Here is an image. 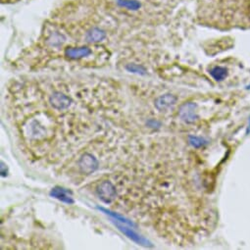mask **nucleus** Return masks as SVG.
Segmentation results:
<instances>
[{
    "instance_id": "nucleus-6",
    "label": "nucleus",
    "mask_w": 250,
    "mask_h": 250,
    "mask_svg": "<svg viewBox=\"0 0 250 250\" xmlns=\"http://www.w3.org/2000/svg\"><path fill=\"white\" fill-rule=\"evenodd\" d=\"M177 100H178V98L175 95H173L171 93H166V94H163V95H160L159 97H157L155 99L154 105L158 111L163 112V111H166L169 108L173 107L177 103Z\"/></svg>"
},
{
    "instance_id": "nucleus-18",
    "label": "nucleus",
    "mask_w": 250,
    "mask_h": 250,
    "mask_svg": "<svg viewBox=\"0 0 250 250\" xmlns=\"http://www.w3.org/2000/svg\"><path fill=\"white\" fill-rule=\"evenodd\" d=\"M249 121H250V120H249ZM248 127H250V125H249V126H248ZM246 133H247V134H248V133H250V129H248V130H247V132H246Z\"/></svg>"
},
{
    "instance_id": "nucleus-10",
    "label": "nucleus",
    "mask_w": 250,
    "mask_h": 250,
    "mask_svg": "<svg viewBox=\"0 0 250 250\" xmlns=\"http://www.w3.org/2000/svg\"><path fill=\"white\" fill-rule=\"evenodd\" d=\"M66 41V38L63 34L57 32V31H54V32H51L47 39H46V43L49 45V46H52V47H58L60 45H62Z\"/></svg>"
},
{
    "instance_id": "nucleus-15",
    "label": "nucleus",
    "mask_w": 250,
    "mask_h": 250,
    "mask_svg": "<svg viewBox=\"0 0 250 250\" xmlns=\"http://www.w3.org/2000/svg\"><path fill=\"white\" fill-rule=\"evenodd\" d=\"M126 69L131 73L139 74V75H146V73H147L146 69L143 65H138V64H134V63L128 64L126 66Z\"/></svg>"
},
{
    "instance_id": "nucleus-9",
    "label": "nucleus",
    "mask_w": 250,
    "mask_h": 250,
    "mask_svg": "<svg viewBox=\"0 0 250 250\" xmlns=\"http://www.w3.org/2000/svg\"><path fill=\"white\" fill-rule=\"evenodd\" d=\"M106 38V33L98 28H93L89 30L85 35L86 42L90 43H96L102 42Z\"/></svg>"
},
{
    "instance_id": "nucleus-8",
    "label": "nucleus",
    "mask_w": 250,
    "mask_h": 250,
    "mask_svg": "<svg viewBox=\"0 0 250 250\" xmlns=\"http://www.w3.org/2000/svg\"><path fill=\"white\" fill-rule=\"evenodd\" d=\"M91 54V49L85 46L82 47H68L65 49V56L72 60H79L87 57Z\"/></svg>"
},
{
    "instance_id": "nucleus-11",
    "label": "nucleus",
    "mask_w": 250,
    "mask_h": 250,
    "mask_svg": "<svg viewBox=\"0 0 250 250\" xmlns=\"http://www.w3.org/2000/svg\"><path fill=\"white\" fill-rule=\"evenodd\" d=\"M210 75L212 76V78L217 81V82H221L223 80H225L228 76V70L224 67L221 66H217L214 67L213 69H211L210 71Z\"/></svg>"
},
{
    "instance_id": "nucleus-1",
    "label": "nucleus",
    "mask_w": 250,
    "mask_h": 250,
    "mask_svg": "<svg viewBox=\"0 0 250 250\" xmlns=\"http://www.w3.org/2000/svg\"><path fill=\"white\" fill-rule=\"evenodd\" d=\"M78 165L81 173L88 176L93 174L98 169L99 162L92 154L86 152L81 156Z\"/></svg>"
},
{
    "instance_id": "nucleus-14",
    "label": "nucleus",
    "mask_w": 250,
    "mask_h": 250,
    "mask_svg": "<svg viewBox=\"0 0 250 250\" xmlns=\"http://www.w3.org/2000/svg\"><path fill=\"white\" fill-rule=\"evenodd\" d=\"M188 143L191 146L195 147V148H199L202 147L204 146H206L208 144V141L201 138V137H197V136H189L188 137Z\"/></svg>"
},
{
    "instance_id": "nucleus-13",
    "label": "nucleus",
    "mask_w": 250,
    "mask_h": 250,
    "mask_svg": "<svg viewBox=\"0 0 250 250\" xmlns=\"http://www.w3.org/2000/svg\"><path fill=\"white\" fill-rule=\"evenodd\" d=\"M117 3L124 8L130 10H138L141 7V3L137 0H117Z\"/></svg>"
},
{
    "instance_id": "nucleus-17",
    "label": "nucleus",
    "mask_w": 250,
    "mask_h": 250,
    "mask_svg": "<svg viewBox=\"0 0 250 250\" xmlns=\"http://www.w3.org/2000/svg\"><path fill=\"white\" fill-rule=\"evenodd\" d=\"M7 173H8V170H7L6 165L4 164V162H1V176L5 177V176H7Z\"/></svg>"
},
{
    "instance_id": "nucleus-3",
    "label": "nucleus",
    "mask_w": 250,
    "mask_h": 250,
    "mask_svg": "<svg viewBox=\"0 0 250 250\" xmlns=\"http://www.w3.org/2000/svg\"><path fill=\"white\" fill-rule=\"evenodd\" d=\"M197 105L193 102H186L179 109V116L187 124H193L198 119L196 112Z\"/></svg>"
},
{
    "instance_id": "nucleus-4",
    "label": "nucleus",
    "mask_w": 250,
    "mask_h": 250,
    "mask_svg": "<svg viewBox=\"0 0 250 250\" xmlns=\"http://www.w3.org/2000/svg\"><path fill=\"white\" fill-rule=\"evenodd\" d=\"M49 103L55 110L64 111V110H67L71 106L72 99L68 95H66L60 91H56L50 95Z\"/></svg>"
},
{
    "instance_id": "nucleus-7",
    "label": "nucleus",
    "mask_w": 250,
    "mask_h": 250,
    "mask_svg": "<svg viewBox=\"0 0 250 250\" xmlns=\"http://www.w3.org/2000/svg\"><path fill=\"white\" fill-rule=\"evenodd\" d=\"M50 196L67 204L75 203V200L72 197V191L61 187L53 188L50 191Z\"/></svg>"
},
{
    "instance_id": "nucleus-12",
    "label": "nucleus",
    "mask_w": 250,
    "mask_h": 250,
    "mask_svg": "<svg viewBox=\"0 0 250 250\" xmlns=\"http://www.w3.org/2000/svg\"><path fill=\"white\" fill-rule=\"evenodd\" d=\"M98 209L101 210V211H103L105 214L111 216L112 218H114V219H115L116 221H118V222H121V223H123V224H125V225L135 226V224H134L132 221L128 220L127 218H125V217H123V216H121V215H119V214H117V213H115V212H112V211H110V210H107V209L101 208V207H98Z\"/></svg>"
},
{
    "instance_id": "nucleus-5",
    "label": "nucleus",
    "mask_w": 250,
    "mask_h": 250,
    "mask_svg": "<svg viewBox=\"0 0 250 250\" xmlns=\"http://www.w3.org/2000/svg\"><path fill=\"white\" fill-rule=\"evenodd\" d=\"M116 226H117V228L125 234L126 236H128L130 239H132L133 241H135V242H137V243H139V244H141V245H145V246H152V244H151V242L148 240V239H146V237H144V236H142V235H140L137 231H135L133 229H131V228H128V227H126V226H124V225H120V224H115Z\"/></svg>"
},
{
    "instance_id": "nucleus-16",
    "label": "nucleus",
    "mask_w": 250,
    "mask_h": 250,
    "mask_svg": "<svg viewBox=\"0 0 250 250\" xmlns=\"http://www.w3.org/2000/svg\"><path fill=\"white\" fill-rule=\"evenodd\" d=\"M146 125L151 128V129H159L161 127V122L155 120V119H149L147 122H146Z\"/></svg>"
},
{
    "instance_id": "nucleus-2",
    "label": "nucleus",
    "mask_w": 250,
    "mask_h": 250,
    "mask_svg": "<svg viewBox=\"0 0 250 250\" xmlns=\"http://www.w3.org/2000/svg\"><path fill=\"white\" fill-rule=\"evenodd\" d=\"M96 192L99 199L106 204H110L116 198V195H117L115 186L109 181L102 182L97 187Z\"/></svg>"
}]
</instances>
